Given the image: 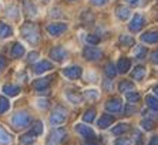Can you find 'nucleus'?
<instances>
[{
  "label": "nucleus",
  "instance_id": "nucleus-1",
  "mask_svg": "<svg viewBox=\"0 0 158 145\" xmlns=\"http://www.w3.org/2000/svg\"><path fill=\"white\" fill-rule=\"evenodd\" d=\"M20 33H22V36L29 41L30 44H37L39 40H40V30L37 27V24L31 22H26L22 26V29H20Z\"/></svg>",
  "mask_w": 158,
  "mask_h": 145
},
{
  "label": "nucleus",
  "instance_id": "nucleus-2",
  "mask_svg": "<svg viewBox=\"0 0 158 145\" xmlns=\"http://www.w3.org/2000/svg\"><path fill=\"white\" fill-rule=\"evenodd\" d=\"M31 118H30L29 113L26 111H19L15 115L11 117V125L16 128V130H22V128H26L30 124Z\"/></svg>",
  "mask_w": 158,
  "mask_h": 145
},
{
  "label": "nucleus",
  "instance_id": "nucleus-3",
  "mask_svg": "<svg viewBox=\"0 0 158 145\" xmlns=\"http://www.w3.org/2000/svg\"><path fill=\"white\" fill-rule=\"evenodd\" d=\"M66 138H67V132L64 128H56V130H53L50 132L46 145H60L66 141Z\"/></svg>",
  "mask_w": 158,
  "mask_h": 145
},
{
  "label": "nucleus",
  "instance_id": "nucleus-4",
  "mask_svg": "<svg viewBox=\"0 0 158 145\" xmlns=\"http://www.w3.org/2000/svg\"><path fill=\"white\" fill-rule=\"evenodd\" d=\"M67 110L64 108V107H56L54 111L52 113V115H50V124L52 125H61L64 121L67 120Z\"/></svg>",
  "mask_w": 158,
  "mask_h": 145
},
{
  "label": "nucleus",
  "instance_id": "nucleus-5",
  "mask_svg": "<svg viewBox=\"0 0 158 145\" xmlns=\"http://www.w3.org/2000/svg\"><path fill=\"white\" fill-rule=\"evenodd\" d=\"M83 57L88 61H97L103 57V51L98 50L97 47H85L83 50Z\"/></svg>",
  "mask_w": 158,
  "mask_h": 145
},
{
  "label": "nucleus",
  "instance_id": "nucleus-6",
  "mask_svg": "<svg viewBox=\"0 0 158 145\" xmlns=\"http://www.w3.org/2000/svg\"><path fill=\"white\" fill-rule=\"evenodd\" d=\"M76 131H77L81 137L87 138L88 141H96V134H94V131H93L90 127L84 125V124H77V125H76Z\"/></svg>",
  "mask_w": 158,
  "mask_h": 145
},
{
  "label": "nucleus",
  "instance_id": "nucleus-7",
  "mask_svg": "<svg viewBox=\"0 0 158 145\" xmlns=\"http://www.w3.org/2000/svg\"><path fill=\"white\" fill-rule=\"evenodd\" d=\"M50 58L54 60V61H57V63H61L67 58V51L63 47H60V46L53 47L52 50H50Z\"/></svg>",
  "mask_w": 158,
  "mask_h": 145
},
{
  "label": "nucleus",
  "instance_id": "nucleus-8",
  "mask_svg": "<svg viewBox=\"0 0 158 145\" xmlns=\"http://www.w3.org/2000/svg\"><path fill=\"white\" fill-rule=\"evenodd\" d=\"M67 30V24L66 23H53V24H48L47 26V31L54 37H59L61 36L63 33Z\"/></svg>",
  "mask_w": 158,
  "mask_h": 145
},
{
  "label": "nucleus",
  "instance_id": "nucleus-9",
  "mask_svg": "<svg viewBox=\"0 0 158 145\" xmlns=\"http://www.w3.org/2000/svg\"><path fill=\"white\" fill-rule=\"evenodd\" d=\"M63 74L67 77V78H71V80H77L80 78L81 74H83V70L78 65H71V67H67V68L63 70Z\"/></svg>",
  "mask_w": 158,
  "mask_h": 145
},
{
  "label": "nucleus",
  "instance_id": "nucleus-10",
  "mask_svg": "<svg viewBox=\"0 0 158 145\" xmlns=\"http://www.w3.org/2000/svg\"><path fill=\"white\" fill-rule=\"evenodd\" d=\"M123 108V101L120 98H110L106 102V110L110 113H120Z\"/></svg>",
  "mask_w": 158,
  "mask_h": 145
},
{
  "label": "nucleus",
  "instance_id": "nucleus-11",
  "mask_svg": "<svg viewBox=\"0 0 158 145\" xmlns=\"http://www.w3.org/2000/svg\"><path fill=\"white\" fill-rule=\"evenodd\" d=\"M143 27H144V17H143L141 14H135L134 17H132L131 23L128 24L130 31L137 33V31H140Z\"/></svg>",
  "mask_w": 158,
  "mask_h": 145
},
{
  "label": "nucleus",
  "instance_id": "nucleus-12",
  "mask_svg": "<svg viewBox=\"0 0 158 145\" xmlns=\"http://www.w3.org/2000/svg\"><path fill=\"white\" fill-rule=\"evenodd\" d=\"M141 41L147 44L158 43V30H150V31L144 33L143 36H141Z\"/></svg>",
  "mask_w": 158,
  "mask_h": 145
},
{
  "label": "nucleus",
  "instance_id": "nucleus-13",
  "mask_svg": "<svg viewBox=\"0 0 158 145\" xmlns=\"http://www.w3.org/2000/svg\"><path fill=\"white\" fill-rule=\"evenodd\" d=\"M53 68V64L50 61H47V60H43V61L40 63H37L36 65H34V72L36 74H43V72L48 71V70H52Z\"/></svg>",
  "mask_w": 158,
  "mask_h": 145
},
{
  "label": "nucleus",
  "instance_id": "nucleus-14",
  "mask_svg": "<svg viewBox=\"0 0 158 145\" xmlns=\"http://www.w3.org/2000/svg\"><path fill=\"white\" fill-rule=\"evenodd\" d=\"M113 122H114V117L108 115V114H103L97 124H98V127L101 128V130H106V128H108Z\"/></svg>",
  "mask_w": 158,
  "mask_h": 145
},
{
  "label": "nucleus",
  "instance_id": "nucleus-15",
  "mask_svg": "<svg viewBox=\"0 0 158 145\" xmlns=\"http://www.w3.org/2000/svg\"><path fill=\"white\" fill-rule=\"evenodd\" d=\"M23 7H24V13L27 17H34L37 13V9L30 0H23Z\"/></svg>",
  "mask_w": 158,
  "mask_h": 145
},
{
  "label": "nucleus",
  "instance_id": "nucleus-16",
  "mask_svg": "<svg viewBox=\"0 0 158 145\" xmlns=\"http://www.w3.org/2000/svg\"><path fill=\"white\" fill-rule=\"evenodd\" d=\"M131 68V61H130V58H121L117 64V71L121 72V74H125V72L128 71Z\"/></svg>",
  "mask_w": 158,
  "mask_h": 145
},
{
  "label": "nucleus",
  "instance_id": "nucleus-17",
  "mask_svg": "<svg viewBox=\"0 0 158 145\" xmlns=\"http://www.w3.org/2000/svg\"><path fill=\"white\" fill-rule=\"evenodd\" d=\"M3 93L9 97H16L20 93V87L13 85V84H6V85H3Z\"/></svg>",
  "mask_w": 158,
  "mask_h": 145
},
{
  "label": "nucleus",
  "instance_id": "nucleus-18",
  "mask_svg": "<svg viewBox=\"0 0 158 145\" xmlns=\"http://www.w3.org/2000/svg\"><path fill=\"white\" fill-rule=\"evenodd\" d=\"M66 97H67V100L70 102H73V104H80V102L83 101V95H81L80 93H76V91H67Z\"/></svg>",
  "mask_w": 158,
  "mask_h": 145
},
{
  "label": "nucleus",
  "instance_id": "nucleus-19",
  "mask_svg": "<svg viewBox=\"0 0 158 145\" xmlns=\"http://www.w3.org/2000/svg\"><path fill=\"white\" fill-rule=\"evenodd\" d=\"M115 13H117V17L120 19V20H127V19L130 17V14H131L130 9L125 7V6H118V7L115 9Z\"/></svg>",
  "mask_w": 158,
  "mask_h": 145
},
{
  "label": "nucleus",
  "instance_id": "nucleus-20",
  "mask_svg": "<svg viewBox=\"0 0 158 145\" xmlns=\"http://www.w3.org/2000/svg\"><path fill=\"white\" fill-rule=\"evenodd\" d=\"M48 84H50V78H39V80L33 81V88L34 90H46L48 87Z\"/></svg>",
  "mask_w": 158,
  "mask_h": 145
},
{
  "label": "nucleus",
  "instance_id": "nucleus-21",
  "mask_svg": "<svg viewBox=\"0 0 158 145\" xmlns=\"http://www.w3.org/2000/svg\"><path fill=\"white\" fill-rule=\"evenodd\" d=\"M10 53H11V57L20 58V57H23V54H24V47H23L20 43H15L13 47H11Z\"/></svg>",
  "mask_w": 158,
  "mask_h": 145
},
{
  "label": "nucleus",
  "instance_id": "nucleus-22",
  "mask_svg": "<svg viewBox=\"0 0 158 145\" xmlns=\"http://www.w3.org/2000/svg\"><path fill=\"white\" fill-rule=\"evenodd\" d=\"M11 142V135L0 125V145H9Z\"/></svg>",
  "mask_w": 158,
  "mask_h": 145
},
{
  "label": "nucleus",
  "instance_id": "nucleus-23",
  "mask_svg": "<svg viewBox=\"0 0 158 145\" xmlns=\"http://www.w3.org/2000/svg\"><path fill=\"white\" fill-rule=\"evenodd\" d=\"M104 72H106V76L108 77V78H114L118 71H117V67H115L113 63H107L106 67H104Z\"/></svg>",
  "mask_w": 158,
  "mask_h": 145
},
{
  "label": "nucleus",
  "instance_id": "nucleus-24",
  "mask_svg": "<svg viewBox=\"0 0 158 145\" xmlns=\"http://www.w3.org/2000/svg\"><path fill=\"white\" fill-rule=\"evenodd\" d=\"M118 90H120V93H130V91H134V84L131 83V81H121V83L118 84Z\"/></svg>",
  "mask_w": 158,
  "mask_h": 145
},
{
  "label": "nucleus",
  "instance_id": "nucleus-25",
  "mask_svg": "<svg viewBox=\"0 0 158 145\" xmlns=\"http://www.w3.org/2000/svg\"><path fill=\"white\" fill-rule=\"evenodd\" d=\"M144 76H145V68H144L143 65H137L134 71L131 72V77L134 80H143Z\"/></svg>",
  "mask_w": 158,
  "mask_h": 145
},
{
  "label": "nucleus",
  "instance_id": "nucleus-26",
  "mask_svg": "<svg viewBox=\"0 0 158 145\" xmlns=\"http://www.w3.org/2000/svg\"><path fill=\"white\" fill-rule=\"evenodd\" d=\"M11 33H13V30L10 29V26L0 23V39H7L11 36Z\"/></svg>",
  "mask_w": 158,
  "mask_h": 145
},
{
  "label": "nucleus",
  "instance_id": "nucleus-27",
  "mask_svg": "<svg viewBox=\"0 0 158 145\" xmlns=\"http://www.w3.org/2000/svg\"><path fill=\"white\" fill-rule=\"evenodd\" d=\"M145 104L148 105V108H151L152 111H158V98L152 97V95H148L145 98Z\"/></svg>",
  "mask_w": 158,
  "mask_h": 145
},
{
  "label": "nucleus",
  "instance_id": "nucleus-28",
  "mask_svg": "<svg viewBox=\"0 0 158 145\" xmlns=\"http://www.w3.org/2000/svg\"><path fill=\"white\" fill-rule=\"evenodd\" d=\"M94 118H96V110L94 108L87 110L84 113V115H83V121H84V122H93Z\"/></svg>",
  "mask_w": 158,
  "mask_h": 145
},
{
  "label": "nucleus",
  "instance_id": "nucleus-29",
  "mask_svg": "<svg viewBox=\"0 0 158 145\" xmlns=\"http://www.w3.org/2000/svg\"><path fill=\"white\" fill-rule=\"evenodd\" d=\"M128 130H130V127L127 125V124H118L117 127L113 128V134L114 135H121V134H124V132H127Z\"/></svg>",
  "mask_w": 158,
  "mask_h": 145
},
{
  "label": "nucleus",
  "instance_id": "nucleus-30",
  "mask_svg": "<svg viewBox=\"0 0 158 145\" xmlns=\"http://www.w3.org/2000/svg\"><path fill=\"white\" fill-rule=\"evenodd\" d=\"M134 56H135L137 58L143 60V58L147 56V48L143 47V46H135V48H134Z\"/></svg>",
  "mask_w": 158,
  "mask_h": 145
},
{
  "label": "nucleus",
  "instance_id": "nucleus-31",
  "mask_svg": "<svg viewBox=\"0 0 158 145\" xmlns=\"http://www.w3.org/2000/svg\"><path fill=\"white\" fill-rule=\"evenodd\" d=\"M125 97H127V101L128 102H132V104H135V102L140 101V94L137 93V91H130V93H127L125 94Z\"/></svg>",
  "mask_w": 158,
  "mask_h": 145
},
{
  "label": "nucleus",
  "instance_id": "nucleus-32",
  "mask_svg": "<svg viewBox=\"0 0 158 145\" xmlns=\"http://www.w3.org/2000/svg\"><path fill=\"white\" fill-rule=\"evenodd\" d=\"M9 108H10V102L4 95H2L0 97V114H4Z\"/></svg>",
  "mask_w": 158,
  "mask_h": 145
},
{
  "label": "nucleus",
  "instance_id": "nucleus-33",
  "mask_svg": "<svg viewBox=\"0 0 158 145\" xmlns=\"http://www.w3.org/2000/svg\"><path fill=\"white\" fill-rule=\"evenodd\" d=\"M118 41H120V44L124 46V47H127V46H132V44H134V39H132L131 36H125V34L120 36Z\"/></svg>",
  "mask_w": 158,
  "mask_h": 145
},
{
  "label": "nucleus",
  "instance_id": "nucleus-34",
  "mask_svg": "<svg viewBox=\"0 0 158 145\" xmlns=\"http://www.w3.org/2000/svg\"><path fill=\"white\" fill-rule=\"evenodd\" d=\"M36 135H33L31 132H29V134H24V135H22V138H20V141H22V144H26V145H29V144H33L34 141H36Z\"/></svg>",
  "mask_w": 158,
  "mask_h": 145
},
{
  "label": "nucleus",
  "instance_id": "nucleus-35",
  "mask_svg": "<svg viewBox=\"0 0 158 145\" xmlns=\"http://www.w3.org/2000/svg\"><path fill=\"white\" fill-rule=\"evenodd\" d=\"M43 132V122L41 121H36L31 127V134L33 135H40Z\"/></svg>",
  "mask_w": 158,
  "mask_h": 145
},
{
  "label": "nucleus",
  "instance_id": "nucleus-36",
  "mask_svg": "<svg viewBox=\"0 0 158 145\" xmlns=\"http://www.w3.org/2000/svg\"><path fill=\"white\" fill-rule=\"evenodd\" d=\"M141 127H143V130H145V131H151L154 128V122L151 120H143L141 121Z\"/></svg>",
  "mask_w": 158,
  "mask_h": 145
},
{
  "label": "nucleus",
  "instance_id": "nucleus-37",
  "mask_svg": "<svg viewBox=\"0 0 158 145\" xmlns=\"http://www.w3.org/2000/svg\"><path fill=\"white\" fill-rule=\"evenodd\" d=\"M125 2L132 7H143L145 4V0H125Z\"/></svg>",
  "mask_w": 158,
  "mask_h": 145
},
{
  "label": "nucleus",
  "instance_id": "nucleus-38",
  "mask_svg": "<svg viewBox=\"0 0 158 145\" xmlns=\"http://www.w3.org/2000/svg\"><path fill=\"white\" fill-rule=\"evenodd\" d=\"M85 40H87V43L88 44H98L100 43V37H97V36H94V34H88L87 37H85Z\"/></svg>",
  "mask_w": 158,
  "mask_h": 145
},
{
  "label": "nucleus",
  "instance_id": "nucleus-39",
  "mask_svg": "<svg viewBox=\"0 0 158 145\" xmlns=\"http://www.w3.org/2000/svg\"><path fill=\"white\" fill-rule=\"evenodd\" d=\"M37 58H39V53L37 51H31V53L27 54V63H33V61H36Z\"/></svg>",
  "mask_w": 158,
  "mask_h": 145
},
{
  "label": "nucleus",
  "instance_id": "nucleus-40",
  "mask_svg": "<svg viewBox=\"0 0 158 145\" xmlns=\"http://www.w3.org/2000/svg\"><path fill=\"white\" fill-rule=\"evenodd\" d=\"M85 97H87L88 100H96V98L98 97V93H97L96 90H90V91H85Z\"/></svg>",
  "mask_w": 158,
  "mask_h": 145
},
{
  "label": "nucleus",
  "instance_id": "nucleus-41",
  "mask_svg": "<svg viewBox=\"0 0 158 145\" xmlns=\"http://www.w3.org/2000/svg\"><path fill=\"white\" fill-rule=\"evenodd\" d=\"M115 145H130V139L128 138H118L115 141Z\"/></svg>",
  "mask_w": 158,
  "mask_h": 145
},
{
  "label": "nucleus",
  "instance_id": "nucleus-42",
  "mask_svg": "<svg viewBox=\"0 0 158 145\" xmlns=\"http://www.w3.org/2000/svg\"><path fill=\"white\" fill-rule=\"evenodd\" d=\"M37 105H39L40 108H47V107H48V101H47V100H39V101H37Z\"/></svg>",
  "mask_w": 158,
  "mask_h": 145
},
{
  "label": "nucleus",
  "instance_id": "nucleus-43",
  "mask_svg": "<svg viewBox=\"0 0 158 145\" xmlns=\"http://www.w3.org/2000/svg\"><path fill=\"white\" fill-rule=\"evenodd\" d=\"M151 61L154 64H158V50H155L152 54H151Z\"/></svg>",
  "mask_w": 158,
  "mask_h": 145
},
{
  "label": "nucleus",
  "instance_id": "nucleus-44",
  "mask_svg": "<svg viewBox=\"0 0 158 145\" xmlns=\"http://www.w3.org/2000/svg\"><path fill=\"white\" fill-rule=\"evenodd\" d=\"M132 113H135V107H132V105H128V107L125 108V115H131Z\"/></svg>",
  "mask_w": 158,
  "mask_h": 145
},
{
  "label": "nucleus",
  "instance_id": "nucleus-45",
  "mask_svg": "<svg viewBox=\"0 0 158 145\" xmlns=\"http://www.w3.org/2000/svg\"><path fill=\"white\" fill-rule=\"evenodd\" d=\"M107 2H108V0H91V3L94 4V6H104Z\"/></svg>",
  "mask_w": 158,
  "mask_h": 145
},
{
  "label": "nucleus",
  "instance_id": "nucleus-46",
  "mask_svg": "<svg viewBox=\"0 0 158 145\" xmlns=\"http://www.w3.org/2000/svg\"><path fill=\"white\" fill-rule=\"evenodd\" d=\"M6 58L3 57V56H0V70H4V67H6Z\"/></svg>",
  "mask_w": 158,
  "mask_h": 145
},
{
  "label": "nucleus",
  "instance_id": "nucleus-47",
  "mask_svg": "<svg viewBox=\"0 0 158 145\" xmlns=\"http://www.w3.org/2000/svg\"><path fill=\"white\" fill-rule=\"evenodd\" d=\"M148 145H158V135H155V137L151 138V141Z\"/></svg>",
  "mask_w": 158,
  "mask_h": 145
},
{
  "label": "nucleus",
  "instance_id": "nucleus-48",
  "mask_svg": "<svg viewBox=\"0 0 158 145\" xmlns=\"http://www.w3.org/2000/svg\"><path fill=\"white\" fill-rule=\"evenodd\" d=\"M83 145H98V144H96L94 141H88V142H85V144H83Z\"/></svg>",
  "mask_w": 158,
  "mask_h": 145
},
{
  "label": "nucleus",
  "instance_id": "nucleus-49",
  "mask_svg": "<svg viewBox=\"0 0 158 145\" xmlns=\"http://www.w3.org/2000/svg\"><path fill=\"white\" fill-rule=\"evenodd\" d=\"M154 93L158 95V85H155V87H154Z\"/></svg>",
  "mask_w": 158,
  "mask_h": 145
}]
</instances>
